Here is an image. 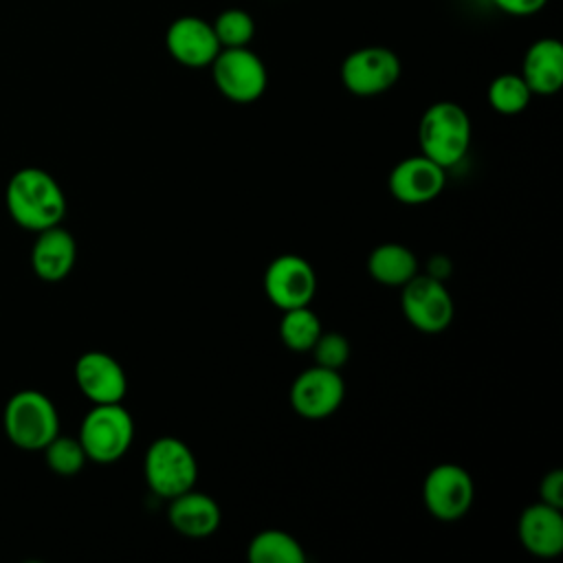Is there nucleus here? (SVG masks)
Returning <instances> with one entry per match:
<instances>
[{"instance_id":"1","label":"nucleus","mask_w":563,"mask_h":563,"mask_svg":"<svg viewBox=\"0 0 563 563\" xmlns=\"http://www.w3.org/2000/svg\"><path fill=\"white\" fill-rule=\"evenodd\" d=\"M9 216L29 231H44L62 222L66 213V196L59 183L40 167L18 169L7 185Z\"/></svg>"},{"instance_id":"2","label":"nucleus","mask_w":563,"mask_h":563,"mask_svg":"<svg viewBox=\"0 0 563 563\" xmlns=\"http://www.w3.org/2000/svg\"><path fill=\"white\" fill-rule=\"evenodd\" d=\"M418 143L427 158L449 169L457 165L471 145V119L453 101L429 106L418 123Z\"/></svg>"},{"instance_id":"3","label":"nucleus","mask_w":563,"mask_h":563,"mask_svg":"<svg viewBox=\"0 0 563 563\" xmlns=\"http://www.w3.org/2000/svg\"><path fill=\"white\" fill-rule=\"evenodd\" d=\"M7 438L24 451H42L59 433V416L53 400L37 389L13 394L2 416Z\"/></svg>"},{"instance_id":"4","label":"nucleus","mask_w":563,"mask_h":563,"mask_svg":"<svg viewBox=\"0 0 563 563\" xmlns=\"http://www.w3.org/2000/svg\"><path fill=\"white\" fill-rule=\"evenodd\" d=\"M77 438L88 460L97 464H112L132 446L134 420L121 402L95 405L84 416Z\"/></svg>"},{"instance_id":"5","label":"nucleus","mask_w":563,"mask_h":563,"mask_svg":"<svg viewBox=\"0 0 563 563\" xmlns=\"http://www.w3.org/2000/svg\"><path fill=\"white\" fill-rule=\"evenodd\" d=\"M143 473L154 495L172 499L194 488L198 479V462L194 451L183 440L163 435L147 446Z\"/></svg>"},{"instance_id":"6","label":"nucleus","mask_w":563,"mask_h":563,"mask_svg":"<svg viewBox=\"0 0 563 563\" xmlns=\"http://www.w3.org/2000/svg\"><path fill=\"white\" fill-rule=\"evenodd\" d=\"M400 308L407 321L427 334H438L449 328L453 321V299L446 290L444 282L431 275L416 273L405 286L400 295Z\"/></svg>"},{"instance_id":"7","label":"nucleus","mask_w":563,"mask_h":563,"mask_svg":"<svg viewBox=\"0 0 563 563\" xmlns=\"http://www.w3.org/2000/svg\"><path fill=\"white\" fill-rule=\"evenodd\" d=\"M422 499L427 510L440 521H455L464 517L475 499V484L466 468L453 462L433 466L422 484Z\"/></svg>"},{"instance_id":"8","label":"nucleus","mask_w":563,"mask_h":563,"mask_svg":"<svg viewBox=\"0 0 563 563\" xmlns=\"http://www.w3.org/2000/svg\"><path fill=\"white\" fill-rule=\"evenodd\" d=\"M211 64L213 81L227 99L235 103H251L264 95L268 81L266 66L246 46L227 48L218 53Z\"/></svg>"},{"instance_id":"9","label":"nucleus","mask_w":563,"mask_h":563,"mask_svg":"<svg viewBox=\"0 0 563 563\" xmlns=\"http://www.w3.org/2000/svg\"><path fill=\"white\" fill-rule=\"evenodd\" d=\"M264 292L279 310L310 306L317 292V273L301 255L284 253L266 266Z\"/></svg>"},{"instance_id":"10","label":"nucleus","mask_w":563,"mask_h":563,"mask_svg":"<svg viewBox=\"0 0 563 563\" xmlns=\"http://www.w3.org/2000/svg\"><path fill=\"white\" fill-rule=\"evenodd\" d=\"M345 396V383L339 369L312 365L303 369L290 385V407L308 420L332 416Z\"/></svg>"},{"instance_id":"11","label":"nucleus","mask_w":563,"mask_h":563,"mask_svg":"<svg viewBox=\"0 0 563 563\" xmlns=\"http://www.w3.org/2000/svg\"><path fill=\"white\" fill-rule=\"evenodd\" d=\"M400 75L398 57L383 46H367L350 53L341 66L345 88L361 97H372L389 90Z\"/></svg>"},{"instance_id":"12","label":"nucleus","mask_w":563,"mask_h":563,"mask_svg":"<svg viewBox=\"0 0 563 563\" xmlns=\"http://www.w3.org/2000/svg\"><path fill=\"white\" fill-rule=\"evenodd\" d=\"M75 383L95 405L121 402L128 391V378L121 363L108 352H84L75 363Z\"/></svg>"},{"instance_id":"13","label":"nucleus","mask_w":563,"mask_h":563,"mask_svg":"<svg viewBox=\"0 0 563 563\" xmlns=\"http://www.w3.org/2000/svg\"><path fill=\"white\" fill-rule=\"evenodd\" d=\"M387 185L398 202L424 205L442 194L446 185V169L424 154L409 156L391 169Z\"/></svg>"},{"instance_id":"14","label":"nucleus","mask_w":563,"mask_h":563,"mask_svg":"<svg viewBox=\"0 0 563 563\" xmlns=\"http://www.w3.org/2000/svg\"><path fill=\"white\" fill-rule=\"evenodd\" d=\"M167 51L183 66L202 68L209 66L220 53V42L213 26L200 18H178L167 29Z\"/></svg>"},{"instance_id":"15","label":"nucleus","mask_w":563,"mask_h":563,"mask_svg":"<svg viewBox=\"0 0 563 563\" xmlns=\"http://www.w3.org/2000/svg\"><path fill=\"white\" fill-rule=\"evenodd\" d=\"M521 545L541 559L559 556L563 550V515L561 508L537 501L523 508L519 517Z\"/></svg>"},{"instance_id":"16","label":"nucleus","mask_w":563,"mask_h":563,"mask_svg":"<svg viewBox=\"0 0 563 563\" xmlns=\"http://www.w3.org/2000/svg\"><path fill=\"white\" fill-rule=\"evenodd\" d=\"M77 244L75 238L59 224L37 231L31 251V266L44 282H62L75 266Z\"/></svg>"},{"instance_id":"17","label":"nucleus","mask_w":563,"mask_h":563,"mask_svg":"<svg viewBox=\"0 0 563 563\" xmlns=\"http://www.w3.org/2000/svg\"><path fill=\"white\" fill-rule=\"evenodd\" d=\"M167 519L172 528L185 537L202 539L218 530L220 526V508L216 499L194 488L169 499Z\"/></svg>"},{"instance_id":"18","label":"nucleus","mask_w":563,"mask_h":563,"mask_svg":"<svg viewBox=\"0 0 563 563\" xmlns=\"http://www.w3.org/2000/svg\"><path fill=\"white\" fill-rule=\"evenodd\" d=\"M521 77L530 92L554 95L563 86V46L559 40L545 37L534 42L526 57Z\"/></svg>"},{"instance_id":"19","label":"nucleus","mask_w":563,"mask_h":563,"mask_svg":"<svg viewBox=\"0 0 563 563\" xmlns=\"http://www.w3.org/2000/svg\"><path fill=\"white\" fill-rule=\"evenodd\" d=\"M367 271L378 284L402 288L418 273V260L409 246L385 242L369 253Z\"/></svg>"},{"instance_id":"20","label":"nucleus","mask_w":563,"mask_h":563,"mask_svg":"<svg viewBox=\"0 0 563 563\" xmlns=\"http://www.w3.org/2000/svg\"><path fill=\"white\" fill-rule=\"evenodd\" d=\"M251 563H306L301 543L284 530L257 532L246 550Z\"/></svg>"},{"instance_id":"21","label":"nucleus","mask_w":563,"mask_h":563,"mask_svg":"<svg viewBox=\"0 0 563 563\" xmlns=\"http://www.w3.org/2000/svg\"><path fill=\"white\" fill-rule=\"evenodd\" d=\"M321 332V321L310 310V306L284 310V317L279 321V339L288 350L310 352Z\"/></svg>"},{"instance_id":"22","label":"nucleus","mask_w":563,"mask_h":563,"mask_svg":"<svg viewBox=\"0 0 563 563\" xmlns=\"http://www.w3.org/2000/svg\"><path fill=\"white\" fill-rule=\"evenodd\" d=\"M530 88L521 75H499L488 86V103L501 114H517L530 103Z\"/></svg>"},{"instance_id":"23","label":"nucleus","mask_w":563,"mask_h":563,"mask_svg":"<svg viewBox=\"0 0 563 563\" xmlns=\"http://www.w3.org/2000/svg\"><path fill=\"white\" fill-rule=\"evenodd\" d=\"M44 457L46 464L53 473L62 475V477H73L77 475L84 464H86V451L79 442V438H70V435H55L44 449Z\"/></svg>"},{"instance_id":"24","label":"nucleus","mask_w":563,"mask_h":563,"mask_svg":"<svg viewBox=\"0 0 563 563\" xmlns=\"http://www.w3.org/2000/svg\"><path fill=\"white\" fill-rule=\"evenodd\" d=\"M253 31H255L253 18L240 9H227L224 13L218 15L213 24V33L220 46H227V48L246 46L253 37Z\"/></svg>"},{"instance_id":"25","label":"nucleus","mask_w":563,"mask_h":563,"mask_svg":"<svg viewBox=\"0 0 563 563\" xmlns=\"http://www.w3.org/2000/svg\"><path fill=\"white\" fill-rule=\"evenodd\" d=\"M310 352L314 356V365L341 369L350 358V341L341 332H321Z\"/></svg>"},{"instance_id":"26","label":"nucleus","mask_w":563,"mask_h":563,"mask_svg":"<svg viewBox=\"0 0 563 563\" xmlns=\"http://www.w3.org/2000/svg\"><path fill=\"white\" fill-rule=\"evenodd\" d=\"M539 501L550 504L554 508H563V471L552 468L543 475L539 484Z\"/></svg>"},{"instance_id":"27","label":"nucleus","mask_w":563,"mask_h":563,"mask_svg":"<svg viewBox=\"0 0 563 563\" xmlns=\"http://www.w3.org/2000/svg\"><path fill=\"white\" fill-rule=\"evenodd\" d=\"M499 9L512 15H530L537 13L548 0H493Z\"/></svg>"}]
</instances>
